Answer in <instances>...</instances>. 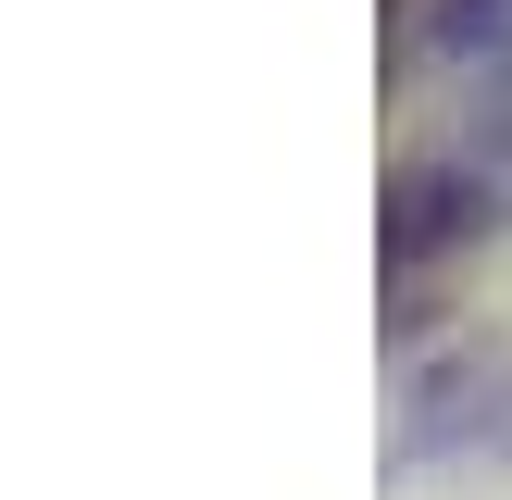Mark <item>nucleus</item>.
Listing matches in <instances>:
<instances>
[{
    "instance_id": "f257e3e1",
    "label": "nucleus",
    "mask_w": 512,
    "mask_h": 500,
    "mask_svg": "<svg viewBox=\"0 0 512 500\" xmlns=\"http://www.w3.org/2000/svg\"><path fill=\"white\" fill-rule=\"evenodd\" d=\"M450 50H463V75L488 88V113L512 138V0H463V13H450Z\"/></svg>"
}]
</instances>
